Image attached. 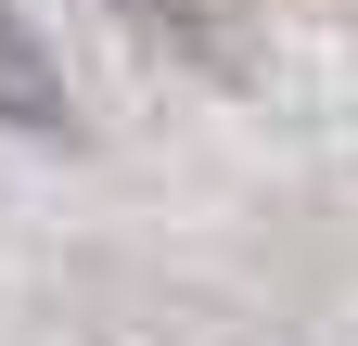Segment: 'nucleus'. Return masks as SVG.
I'll list each match as a JSON object with an SVG mask.
<instances>
[{
    "instance_id": "nucleus-2",
    "label": "nucleus",
    "mask_w": 358,
    "mask_h": 346,
    "mask_svg": "<svg viewBox=\"0 0 358 346\" xmlns=\"http://www.w3.org/2000/svg\"><path fill=\"white\" fill-rule=\"evenodd\" d=\"M128 26H154V39H179V52H217V13L205 0H115Z\"/></svg>"
},
{
    "instance_id": "nucleus-1",
    "label": "nucleus",
    "mask_w": 358,
    "mask_h": 346,
    "mask_svg": "<svg viewBox=\"0 0 358 346\" xmlns=\"http://www.w3.org/2000/svg\"><path fill=\"white\" fill-rule=\"evenodd\" d=\"M0 128H26V141H64L77 128V90H64V64L38 52V26L0 0Z\"/></svg>"
}]
</instances>
